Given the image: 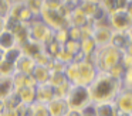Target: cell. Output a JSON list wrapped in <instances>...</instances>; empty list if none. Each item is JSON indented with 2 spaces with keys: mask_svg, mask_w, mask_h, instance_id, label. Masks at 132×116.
<instances>
[{
  "mask_svg": "<svg viewBox=\"0 0 132 116\" xmlns=\"http://www.w3.org/2000/svg\"><path fill=\"white\" fill-rule=\"evenodd\" d=\"M31 110H33V116H50L47 105L40 103V102H34L31 105Z\"/></svg>",
  "mask_w": 132,
  "mask_h": 116,
  "instance_id": "30bf717a",
  "label": "cell"
},
{
  "mask_svg": "<svg viewBox=\"0 0 132 116\" xmlns=\"http://www.w3.org/2000/svg\"><path fill=\"white\" fill-rule=\"evenodd\" d=\"M84 2H88V3H94V4H100L101 0H84Z\"/></svg>",
  "mask_w": 132,
  "mask_h": 116,
  "instance_id": "4fadbf2b",
  "label": "cell"
},
{
  "mask_svg": "<svg viewBox=\"0 0 132 116\" xmlns=\"http://www.w3.org/2000/svg\"><path fill=\"white\" fill-rule=\"evenodd\" d=\"M126 13L129 14V16L132 17V0H128V4H126Z\"/></svg>",
  "mask_w": 132,
  "mask_h": 116,
  "instance_id": "7c38bea8",
  "label": "cell"
},
{
  "mask_svg": "<svg viewBox=\"0 0 132 116\" xmlns=\"http://www.w3.org/2000/svg\"><path fill=\"white\" fill-rule=\"evenodd\" d=\"M108 21L112 31L128 33L132 28V17L126 13V10H118L108 14Z\"/></svg>",
  "mask_w": 132,
  "mask_h": 116,
  "instance_id": "3957f363",
  "label": "cell"
},
{
  "mask_svg": "<svg viewBox=\"0 0 132 116\" xmlns=\"http://www.w3.org/2000/svg\"><path fill=\"white\" fill-rule=\"evenodd\" d=\"M122 88V79L109 72H98L92 82L88 85L89 96L94 103L114 102Z\"/></svg>",
  "mask_w": 132,
  "mask_h": 116,
  "instance_id": "6da1fadb",
  "label": "cell"
},
{
  "mask_svg": "<svg viewBox=\"0 0 132 116\" xmlns=\"http://www.w3.org/2000/svg\"><path fill=\"white\" fill-rule=\"evenodd\" d=\"M119 113H131L132 112V89L122 88L117 98L114 99Z\"/></svg>",
  "mask_w": 132,
  "mask_h": 116,
  "instance_id": "277c9868",
  "label": "cell"
},
{
  "mask_svg": "<svg viewBox=\"0 0 132 116\" xmlns=\"http://www.w3.org/2000/svg\"><path fill=\"white\" fill-rule=\"evenodd\" d=\"M6 30V19L3 16H0V34Z\"/></svg>",
  "mask_w": 132,
  "mask_h": 116,
  "instance_id": "8fae6325",
  "label": "cell"
},
{
  "mask_svg": "<svg viewBox=\"0 0 132 116\" xmlns=\"http://www.w3.org/2000/svg\"><path fill=\"white\" fill-rule=\"evenodd\" d=\"M65 102L68 105V109L71 110H82L87 105L91 103L88 86L84 85H71L68 93L65 96Z\"/></svg>",
  "mask_w": 132,
  "mask_h": 116,
  "instance_id": "7a4b0ae2",
  "label": "cell"
},
{
  "mask_svg": "<svg viewBox=\"0 0 132 116\" xmlns=\"http://www.w3.org/2000/svg\"><path fill=\"white\" fill-rule=\"evenodd\" d=\"M118 116H132V115H131V113H119Z\"/></svg>",
  "mask_w": 132,
  "mask_h": 116,
  "instance_id": "5bb4252c",
  "label": "cell"
},
{
  "mask_svg": "<svg viewBox=\"0 0 132 116\" xmlns=\"http://www.w3.org/2000/svg\"><path fill=\"white\" fill-rule=\"evenodd\" d=\"M47 109H48L50 116H67V113L70 110L65 99L61 98H54L51 102H48Z\"/></svg>",
  "mask_w": 132,
  "mask_h": 116,
  "instance_id": "8992f818",
  "label": "cell"
},
{
  "mask_svg": "<svg viewBox=\"0 0 132 116\" xmlns=\"http://www.w3.org/2000/svg\"><path fill=\"white\" fill-rule=\"evenodd\" d=\"M16 45H17V40H16L13 31L4 30L3 33L0 34V48H2V51L12 50Z\"/></svg>",
  "mask_w": 132,
  "mask_h": 116,
  "instance_id": "9c48e42d",
  "label": "cell"
},
{
  "mask_svg": "<svg viewBox=\"0 0 132 116\" xmlns=\"http://www.w3.org/2000/svg\"><path fill=\"white\" fill-rule=\"evenodd\" d=\"M118 110L115 102H102V103H95V116H118Z\"/></svg>",
  "mask_w": 132,
  "mask_h": 116,
  "instance_id": "ba28073f",
  "label": "cell"
},
{
  "mask_svg": "<svg viewBox=\"0 0 132 116\" xmlns=\"http://www.w3.org/2000/svg\"><path fill=\"white\" fill-rule=\"evenodd\" d=\"M131 115H132V112H131Z\"/></svg>",
  "mask_w": 132,
  "mask_h": 116,
  "instance_id": "9a60e30c",
  "label": "cell"
},
{
  "mask_svg": "<svg viewBox=\"0 0 132 116\" xmlns=\"http://www.w3.org/2000/svg\"><path fill=\"white\" fill-rule=\"evenodd\" d=\"M54 98H55L54 88H53L50 84L37 85V86H36V102H40V103L47 105Z\"/></svg>",
  "mask_w": 132,
  "mask_h": 116,
  "instance_id": "5b68a950",
  "label": "cell"
},
{
  "mask_svg": "<svg viewBox=\"0 0 132 116\" xmlns=\"http://www.w3.org/2000/svg\"><path fill=\"white\" fill-rule=\"evenodd\" d=\"M16 92L13 76H0V101L4 102Z\"/></svg>",
  "mask_w": 132,
  "mask_h": 116,
  "instance_id": "52a82bcc",
  "label": "cell"
}]
</instances>
